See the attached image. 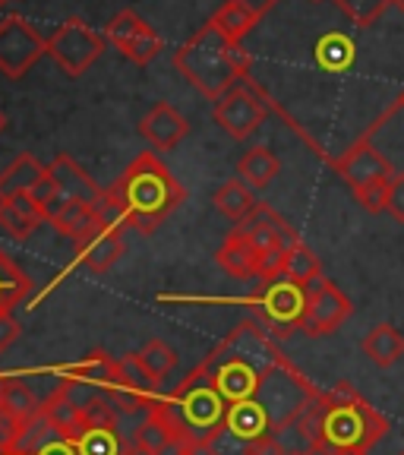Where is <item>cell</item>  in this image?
Instances as JSON below:
<instances>
[{
  "label": "cell",
  "instance_id": "28",
  "mask_svg": "<svg viewBox=\"0 0 404 455\" xmlns=\"http://www.w3.org/2000/svg\"><path fill=\"white\" fill-rule=\"evenodd\" d=\"M174 443H180V434L174 430L164 411L158 405H152V411H146L142 424L136 427V446L149 449V452H158L162 455L164 449H170Z\"/></svg>",
  "mask_w": 404,
  "mask_h": 455
},
{
  "label": "cell",
  "instance_id": "4",
  "mask_svg": "<svg viewBox=\"0 0 404 455\" xmlns=\"http://www.w3.org/2000/svg\"><path fill=\"white\" fill-rule=\"evenodd\" d=\"M385 434V414H379L351 383L322 392L320 446L332 449L335 455H369Z\"/></svg>",
  "mask_w": 404,
  "mask_h": 455
},
{
  "label": "cell",
  "instance_id": "36",
  "mask_svg": "<svg viewBox=\"0 0 404 455\" xmlns=\"http://www.w3.org/2000/svg\"><path fill=\"white\" fill-rule=\"evenodd\" d=\"M335 4H338V10L348 16L357 28H367V26H373L392 4H398V0H335Z\"/></svg>",
  "mask_w": 404,
  "mask_h": 455
},
{
  "label": "cell",
  "instance_id": "11",
  "mask_svg": "<svg viewBox=\"0 0 404 455\" xmlns=\"http://www.w3.org/2000/svg\"><path fill=\"white\" fill-rule=\"evenodd\" d=\"M42 54H48V42L22 16L10 13L0 20V73L4 76H26V70H32Z\"/></svg>",
  "mask_w": 404,
  "mask_h": 455
},
{
  "label": "cell",
  "instance_id": "9",
  "mask_svg": "<svg viewBox=\"0 0 404 455\" xmlns=\"http://www.w3.org/2000/svg\"><path fill=\"white\" fill-rule=\"evenodd\" d=\"M57 377H60V386H67V392L85 408L92 405L95 398L114 392V386H117V357H111L105 348L92 351L83 361L57 367Z\"/></svg>",
  "mask_w": 404,
  "mask_h": 455
},
{
  "label": "cell",
  "instance_id": "41",
  "mask_svg": "<svg viewBox=\"0 0 404 455\" xmlns=\"http://www.w3.org/2000/svg\"><path fill=\"white\" fill-rule=\"evenodd\" d=\"M32 455H79L76 452V446H73V440L67 434H57L51 443H44L38 452H32Z\"/></svg>",
  "mask_w": 404,
  "mask_h": 455
},
{
  "label": "cell",
  "instance_id": "5",
  "mask_svg": "<svg viewBox=\"0 0 404 455\" xmlns=\"http://www.w3.org/2000/svg\"><path fill=\"white\" fill-rule=\"evenodd\" d=\"M155 405L174 424L180 440L190 443V446L212 440L221 427H225L227 411H231L227 398L221 395L215 379L202 367L193 370L190 377L170 392L168 398H155Z\"/></svg>",
  "mask_w": 404,
  "mask_h": 455
},
{
  "label": "cell",
  "instance_id": "34",
  "mask_svg": "<svg viewBox=\"0 0 404 455\" xmlns=\"http://www.w3.org/2000/svg\"><path fill=\"white\" fill-rule=\"evenodd\" d=\"M351 60H354V44L341 36V32H332V36L320 38V44H316V64H320L322 70H332V73L348 70Z\"/></svg>",
  "mask_w": 404,
  "mask_h": 455
},
{
  "label": "cell",
  "instance_id": "13",
  "mask_svg": "<svg viewBox=\"0 0 404 455\" xmlns=\"http://www.w3.org/2000/svg\"><path fill=\"white\" fill-rule=\"evenodd\" d=\"M310 300H306V316H304V332L310 339H322V335H332L341 323L351 320V313H354V304L345 291H341L338 284L329 282V278H320V282H313L306 288Z\"/></svg>",
  "mask_w": 404,
  "mask_h": 455
},
{
  "label": "cell",
  "instance_id": "15",
  "mask_svg": "<svg viewBox=\"0 0 404 455\" xmlns=\"http://www.w3.org/2000/svg\"><path fill=\"white\" fill-rule=\"evenodd\" d=\"M123 253V231L121 221L101 219L92 231H85L76 241V263H83L95 275H105Z\"/></svg>",
  "mask_w": 404,
  "mask_h": 455
},
{
  "label": "cell",
  "instance_id": "24",
  "mask_svg": "<svg viewBox=\"0 0 404 455\" xmlns=\"http://www.w3.org/2000/svg\"><path fill=\"white\" fill-rule=\"evenodd\" d=\"M278 171H281V162H278V156L269 146H253L237 162V174H241V180L250 190H265L278 178Z\"/></svg>",
  "mask_w": 404,
  "mask_h": 455
},
{
  "label": "cell",
  "instance_id": "46",
  "mask_svg": "<svg viewBox=\"0 0 404 455\" xmlns=\"http://www.w3.org/2000/svg\"><path fill=\"white\" fill-rule=\"evenodd\" d=\"M398 108H401V111H404V92H401V99H398Z\"/></svg>",
  "mask_w": 404,
  "mask_h": 455
},
{
  "label": "cell",
  "instance_id": "17",
  "mask_svg": "<svg viewBox=\"0 0 404 455\" xmlns=\"http://www.w3.org/2000/svg\"><path fill=\"white\" fill-rule=\"evenodd\" d=\"M139 133L152 142V149H174L186 133H190V121L184 114L174 111L168 101H158L139 124Z\"/></svg>",
  "mask_w": 404,
  "mask_h": 455
},
{
  "label": "cell",
  "instance_id": "39",
  "mask_svg": "<svg viewBox=\"0 0 404 455\" xmlns=\"http://www.w3.org/2000/svg\"><path fill=\"white\" fill-rule=\"evenodd\" d=\"M20 430H22V420H16L13 414H7L4 408H0V455H10Z\"/></svg>",
  "mask_w": 404,
  "mask_h": 455
},
{
  "label": "cell",
  "instance_id": "3",
  "mask_svg": "<svg viewBox=\"0 0 404 455\" xmlns=\"http://www.w3.org/2000/svg\"><path fill=\"white\" fill-rule=\"evenodd\" d=\"M178 73L209 101H218L250 76V54L243 44L227 42L215 26H202L174 51Z\"/></svg>",
  "mask_w": 404,
  "mask_h": 455
},
{
  "label": "cell",
  "instance_id": "30",
  "mask_svg": "<svg viewBox=\"0 0 404 455\" xmlns=\"http://www.w3.org/2000/svg\"><path fill=\"white\" fill-rule=\"evenodd\" d=\"M0 408L22 424L42 414V402L22 379H0Z\"/></svg>",
  "mask_w": 404,
  "mask_h": 455
},
{
  "label": "cell",
  "instance_id": "22",
  "mask_svg": "<svg viewBox=\"0 0 404 455\" xmlns=\"http://www.w3.org/2000/svg\"><path fill=\"white\" fill-rule=\"evenodd\" d=\"M225 430H227V434H234L237 440L250 443V446H256L259 440L272 436L269 420H265L263 408L256 405L253 398H247V402H237V405H231V411H227V420H225Z\"/></svg>",
  "mask_w": 404,
  "mask_h": 455
},
{
  "label": "cell",
  "instance_id": "29",
  "mask_svg": "<svg viewBox=\"0 0 404 455\" xmlns=\"http://www.w3.org/2000/svg\"><path fill=\"white\" fill-rule=\"evenodd\" d=\"M70 440L79 455H123V449H127L121 434H117V427L101 424H83Z\"/></svg>",
  "mask_w": 404,
  "mask_h": 455
},
{
  "label": "cell",
  "instance_id": "6",
  "mask_svg": "<svg viewBox=\"0 0 404 455\" xmlns=\"http://www.w3.org/2000/svg\"><path fill=\"white\" fill-rule=\"evenodd\" d=\"M316 395H320V389H316L288 357H281V361L263 377L253 402L263 408L272 434H281L284 427H291L294 420L316 402Z\"/></svg>",
  "mask_w": 404,
  "mask_h": 455
},
{
  "label": "cell",
  "instance_id": "42",
  "mask_svg": "<svg viewBox=\"0 0 404 455\" xmlns=\"http://www.w3.org/2000/svg\"><path fill=\"white\" fill-rule=\"evenodd\" d=\"M16 335H20V326H16L13 316H0V355H4V351L13 345Z\"/></svg>",
  "mask_w": 404,
  "mask_h": 455
},
{
  "label": "cell",
  "instance_id": "44",
  "mask_svg": "<svg viewBox=\"0 0 404 455\" xmlns=\"http://www.w3.org/2000/svg\"><path fill=\"white\" fill-rule=\"evenodd\" d=\"M123 455H158V452H149V449H142V446H136V443H133V446L123 449Z\"/></svg>",
  "mask_w": 404,
  "mask_h": 455
},
{
  "label": "cell",
  "instance_id": "25",
  "mask_svg": "<svg viewBox=\"0 0 404 455\" xmlns=\"http://www.w3.org/2000/svg\"><path fill=\"white\" fill-rule=\"evenodd\" d=\"M42 414L57 427V430H60V434H67V436H73L79 427L85 424L83 405H79L76 398L67 392V386H57V389L51 392L48 398H44V402H42Z\"/></svg>",
  "mask_w": 404,
  "mask_h": 455
},
{
  "label": "cell",
  "instance_id": "1",
  "mask_svg": "<svg viewBox=\"0 0 404 455\" xmlns=\"http://www.w3.org/2000/svg\"><path fill=\"white\" fill-rule=\"evenodd\" d=\"M184 184L170 174L168 164L155 152H142L105 190V209L107 219L152 235L184 206Z\"/></svg>",
  "mask_w": 404,
  "mask_h": 455
},
{
  "label": "cell",
  "instance_id": "49",
  "mask_svg": "<svg viewBox=\"0 0 404 455\" xmlns=\"http://www.w3.org/2000/svg\"><path fill=\"white\" fill-rule=\"evenodd\" d=\"M398 455H404V449H401V452H398Z\"/></svg>",
  "mask_w": 404,
  "mask_h": 455
},
{
  "label": "cell",
  "instance_id": "40",
  "mask_svg": "<svg viewBox=\"0 0 404 455\" xmlns=\"http://www.w3.org/2000/svg\"><path fill=\"white\" fill-rule=\"evenodd\" d=\"M385 212L404 225V174H395V180H392L389 199H385Z\"/></svg>",
  "mask_w": 404,
  "mask_h": 455
},
{
  "label": "cell",
  "instance_id": "21",
  "mask_svg": "<svg viewBox=\"0 0 404 455\" xmlns=\"http://www.w3.org/2000/svg\"><path fill=\"white\" fill-rule=\"evenodd\" d=\"M44 225L42 209L32 203V196H16L0 203V231L13 241H26Z\"/></svg>",
  "mask_w": 404,
  "mask_h": 455
},
{
  "label": "cell",
  "instance_id": "14",
  "mask_svg": "<svg viewBox=\"0 0 404 455\" xmlns=\"http://www.w3.org/2000/svg\"><path fill=\"white\" fill-rule=\"evenodd\" d=\"M105 38L133 64H149L162 54V36L133 10H123V13L114 16L105 28Z\"/></svg>",
  "mask_w": 404,
  "mask_h": 455
},
{
  "label": "cell",
  "instance_id": "26",
  "mask_svg": "<svg viewBox=\"0 0 404 455\" xmlns=\"http://www.w3.org/2000/svg\"><path fill=\"white\" fill-rule=\"evenodd\" d=\"M212 203H215V209L225 215V219L237 221V225H241V221H247L250 215L259 209V199L253 196V190H250V187L243 184L241 178L221 184L218 190H215Z\"/></svg>",
  "mask_w": 404,
  "mask_h": 455
},
{
  "label": "cell",
  "instance_id": "23",
  "mask_svg": "<svg viewBox=\"0 0 404 455\" xmlns=\"http://www.w3.org/2000/svg\"><path fill=\"white\" fill-rule=\"evenodd\" d=\"M360 351L376 363V367H392L404 357V335L392 323L373 326L360 341Z\"/></svg>",
  "mask_w": 404,
  "mask_h": 455
},
{
  "label": "cell",
  "instance_id": "35",
  "mask_svg": "<svg viewBox=\"0 0 404 455\" xmlns=\"http://www.w3.org/2000/svg\"><path fill=\"white\" fill-rule=\"evenodd\" d=\"M57 434H60V430H57V427L51 424L44 414H38V418H32V420H26V424H22V430H20V436H16L10 455H32V452H38V449H42L44 443L54 440Z\"/></svg>",
  "mask_w": 404,
  "mask_h": 455
},
{
  "label": "cell",
  "instance_id": "2",
  "mask_svg": "<svg viewBox=\"0 0 404 455\" xmlns=\"http://www.w3.org/2000/svg\"><path fill=\"white\" fill-rule=\"evenodd\" d=\"M281 357L284 355L278 348V339L265 332L263 323L243 320L234 332L209 351V357L199 367L215 379L218 392L227 398V405H237V402H247L256 395L263 377Z\"/></svg>",
  "mask_w": 404,
  "mask_h": 455
},
{
  "label": "cell",
  "instance_id": "8",
  "mask_svg": "<svg viewBox=\"0 0 404 455\" xmlns=\"http://www.w3.org/2000/svg\"><path fill=\"white\" fill-rule=\"evenodd\" d=\"M306 300H310V294L304 284H297L288 275H278L259 282V291L250 298V307L256 310V320L263 323L272 339H288L304 326Z\"/></svg>",
  "mask_w": 404,
  "mask_h": 455
},
{
  "label": "cell",
  "instance_id": "19",
  "mask_svg": "<svg viewBox=\"0 0 404 455\" xmlns=\"http://www.w3.org/2000/svg\"><path fill=\"white\" fill-rule=\"evenodd\" d=\"M265 7H253L250 0H225L212 16H209V26H215L227 42L241 44L243 38L256 28V22L263 20Z\"/></svg>",
  "mask_w": 404,
  "mask_h": 455
},
{
  "label": "cell",
  "instance_id": "45",
  "mask_svg": "<svg viewBox=\"0 0 404 455\" xmlns=\"http://www.w3.org/2000/svg\"><path fill=\"white\" fill-rule=\"evenodd\" d=\"M4 127H7V117H4V111H0V133H4Z\"/></svg>",
  "mask_w": 404,
  "mask_h": 455
},
{
  "label": "cell",
  "instance_id": "33",
  "mask_svg": "<svg viewBox=\"0 0 404 455\" xmlns=\"http://www.w3.org/2000/svg\"><path fill=\"white\" fill-rule=\"evenodd\" d=\"M136 355H139V363L146 367V373L155 379V386L162 383L164 377H170V370L178 367V351L170 348L168 341H162V339L146 341L142 351H136Z\"/></svg>",
  "mask_w": 404,
  "mask_h": 455
},
{
  "label": "cell",
  "instance_id": "38",
  "mask_svg": "<svg viewBox=\"0 0 404 455\" xmlns=\"http://www.w3.org/2000/svg\"><path fill=\"white\" fill-rule=\"evenodd\" d=\"M209 446H212L215 455H253V449H256V446H250V443L237 440L234 434H227L225 427L209 440Z\"/></svg>",
  "mask_w": 404,
  "mask_h": 455
},
{
  "label": "cell",
  "instance_id": "32",
  "mask_svg": "<svg viewBox=\"0 0 404 455\" xmlns=\"http://www.w3.org/2000/svg\"><path fill=\"white\" fill-rule=\"evenodd\" d=\"M284 275L294 278V282L304 284V288H310L313 282H320V278H322V263H320V256L313 253V250L306 247L304 241H297L291 250H288V263H284Z\"/></svg>",
  "mask_w": 404,
  "mask_h": 455
},
{
  "label": "cell",
  "instance_id": "12",
  "mask_svg": "<svg viewBox=\"0 0 404 455\" xmlns=\"http://www.w3.org/2000/svg\"><path fill=\"white\" fill-rule=\"evenodd\" d=\"M215 124L234 140H250L256 130L265 121V101L256 92V85H250V79L237 83L231 92H225L212 108Z\"/></svg>",
  "mask_w": 404,
  "mask_h": 455
},
{
  "label": "cell",
  "instance_id": "10",
  "mask_svg": "<svg viewBox=\"0 0 404 455\" xmlns=\"http://www.w3.org/2000/svg\"><path fill=\"white\" fill-rule=\"evenodd\" d=\"M105 44H107V38L92 32L83 20H67L64 26L51 36L48 54L54 57L57 67H60L67 76H83V73L101 57Z\"/></svg>",
  "mask_w": 404,
  "mask_h": 455
},
{
  "label": "cell",
  "instance_id": "16",
  "mask_svg": "<svg viewBox=\"0 0 404 455\" xmlns=\"http://www.w3.org/2000/svg\"><path fill=\"white\" fill-rule=\"evenodd\" d=\"M51 178L60 184L67 199H79L85 206L99 209V215H101V209H105V190H101V187L89 178V171L79 168L70 156H57L54 162H51Z\"/></svg>",
  "mask_w": 404,
  "mask_h": 455
},
{
  "label": "cell",
  "instance_id": "37",
  "mask_svg": "<svg viewBox=\"0 0 404 455\" xmlns=\"http://www.w3.org/2000/svg\"><path fill=\"white\" fill-rule=\"evenodd\" d=\"M32 203H36L38 209H42L44 221H51L57 212H60V206L67 203L64 190H60V184H57L54 178H51V168H48V178L42 180V184L32 190Z\"/></svg>",
  "mask_w": 404,
  "mask_h": 455
},
{
  "label": "cell",
  "instance_id": "31",
  "mask_svg": "<svg viewBox=\"0 0 404 455\" xmlns=\"http://www.w3.org/2000/svg\"><path fill=\"white\" fill-rule=\"evenodd\" d=\"M99 221H101L99 209L85 206V203H79V199H67L64 206H60V212L51 219V225H54L64 237L79 241V237H83L85 231H92Z\"/></svg>",
  "mask_w": 404,
  "mask_h": 455
},
{
  "label": "cell",
  "instance_id": "47",
  "mask_svg": "<svg viewBox=\"0 0 404 455\" xmlns=\"http://www.w3.org/2000/svg\"><path fill=\"white\" fill-rule=\"evenodd\" d=\"M4 4H10V0H0V7H4Z\"/></svg>",
  "mask_w": 404,
  "mask_h": 455
},
{
  "label": "cell",
  "instance_id": "43",
  "mask_svg": "<svg viewBox=\"0 0 404 455\" xmlns=\"http://www.w3.org/2000/svg\"><path fill=\"white\" fill-rule=\"evenodd\" d=\"M186 455H215L212 452V446H209V443H199V446H190V452Z\"/></svg>",
  "mask_w": 404,
  "mask_h": 455
},
{
  "label": "cell",
  "instance_id": "27",
  "mask_svg": "<svg viewBox=\"0 0 404 455\" xmlns=\"http://www.w3.org/2000/svg\"><path fill=\"white\" fill-rule=\"evenodd\" d=\"M32 294V278L0 250V316H13V310Z\"/></svg>",
  "mask_w": 404,
  "mask_h": 455
},
{
  "label": "cell",
  "instance_id": "18",
  "mask_svg": "<svg viewBox=\"0 0 404 455\" xmlns=\"http://www.w3.org/2000/svg\"><path fill=\"white\" fill-rule=\"evenodd\" d=\"M215 259H218V266L227 275H234V278H259V266H263V253L256 250V243L243 235L241 228H234V231L221 241Z\"/></svg>",
  "mask_w": 404,
  "mask_h": 455
},
{
  "label": "cell",
  "instance_id": "20",
  "mask_svg": "<svg viewBox=\"0 0 404 455\" xmlns=\"http://www.w3.org/2000/svg\"><path fill=\"white\" fill-rule=\"evenodd\" d=\"M48 178V168L38 162L36 156H16L7 168L0 171V203L4 199H16V196H32L42 180Z\"/></svg>",
  "mask_w": 404,
  "mask_h": 455
},
{
  "label": "cell",
  "instance_id": "7",
  "mask_svg": "<svg viewBox=\"0 0 404 455\" xmlns=\"http://www.w3.org/2000/svg\"><path fill=\"white\" fill-rule=\"evenodd\" d=\"M332 168L341 174V180L354 190L357 203L363 212L379 215L385 212V199H389V187L395 180V171L385 162L383 152L373 146L369 136L357 140L341 158H335Z\"/></svg>",
  "mask_w": 404,
  "mask_h": 455
},
{
  "label": "cell",
  "instance_id": "48",
  "mask_svg": "<svg viewBox=\"0 0 404 455\" xmlns=\"http://www.w3.org/2000/svg\"><path fill=\"white\" fill-rule=\"evenodd\" d=\"M398 7H404V0H398Z\"/></svg>",
  "mask_w": 404,
  "mask_h": 455
}]
</instances>
